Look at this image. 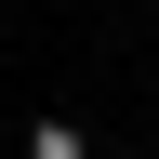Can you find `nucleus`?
Returning a JSON list of instances; mask_svg holds the SVG:
<instances>
[{"label": "nucleus", "mask_w": 159, "mask_h": 159, "mask_svg": "<svg viewBox=\"0 0 159 159\" xmlns=\"http://www.w3.org/2000/svg\"><path fill=\"white\" fill-rule=\"evenodd\" d=\"M27 159H93V146H80V119H40V133H27Z\"/></svg>", "instance_id": "obj_1"}]
</instances>
